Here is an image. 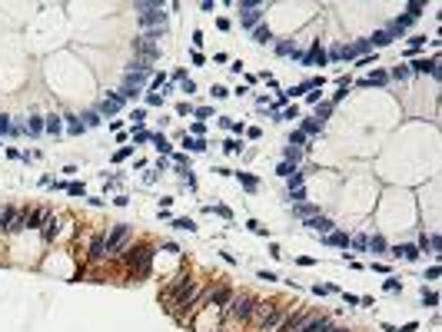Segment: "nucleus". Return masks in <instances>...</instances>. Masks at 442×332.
Instances as JSON below:
<instances>
[{"label": "nucleus", "mask_w": 442, "mask_h": 332, "mask_svg": "<svg viewBox=\"0 0 442 332\" xmlns=\"http://www.w3.org/2000/svg\"><path fill=\"white\" fill-rule=\"evenodd\" d=\"M163 302L170 309H183V306H196V282L189 276H177L170 286L163 289Z\"/></svg>", "instance_id": "f257e3e1"}, {"label": "nucleus", "mask_w": 442, "mask_h": 332, "mask_svg": "<svg viewBox=\"0 0 442 332\" xmlns=\"http://www.w3.org/2000/svg\"><path fill=\"white\" fill-rule=\"evenodd\" d=\"M256 296H249V292H243V296H236V299H229L226 302V319L229 322H249L253 319V309H256Z\"/></svg>", "instance_id": "f03ea898"}, {"label": "nucleus", "mask_w": 442, "mask_h": 332, "mask_svg": "<svg viewBox=\"0 0 442 332\" xmlns=\"http://www.w3.org/2000/svg\"><path fill=\"white\" fill-rule=\"evenodd\" d=\"M253 322H256L259 329H273L283 322V306L279 302H256V309H253Z\"/></svg>", "instance_id": "7ed1b4c3"}, {"label": "nucleus", "mask_w": 442, "mask_h": 332, "mask_svg": "<svg viewBox=\"0 0 442 332\" xmlns=\"http://www.w3.org/2000/svg\"><path fill=\"white\" fill-rule=\"evenodd\" d=\"M263 0H243L240 4V24L246 27V30H253V27L263 24Z\"/></svg>", "instance_id": "20e7f679"}, {"label": "nucleus", "mask_w": 442, "mask_h": 332, "mask_svg": "<svg viewBox=\"0 0 442 332\" xmlns=\"http://www.w3.org/2000/svg\"><path fill=\"white\" fill-rule=\"evenodd\" d=\"M157 56H160L157 40H150V37H137V40H133V60L150 63V67H153V60H157Z\"/></svg>", "instance_id": "39448f33"}, {"label": "nucleus", "mask_w": 442, "mask_h": 332, "mask_svg": "<svg viewBox=\"0 0 442 332\" xmlns=\"http://www.w3.org/2000/svg\"><path fill=\"white\" fill-rule=\"evenodd\" d=\"M150 259H153V249L150 246H137V249H126V263L137 269V276H146L150 272Z\"/></svg>", "instance_id": "423d86ee"}, {"label": "nucleus", "mask_w": 442, "mask_h": 332, "mask_svg": "<svg viewBox=\"0 0 442 332\" xmlns=\"http://www.w3.org/2000/svg\"><path fill=\"white\" fill-rule=\"evenodd\" d=\"M130 239V226L126 223H117L113 229H110V236H107V256H113V252H120V246Z\"/></svg>", "instance_id": "0eeeda50"}, {"label": "nucleus", "mask_w": 442, "mask_h": 332, "mask_svg": "<svg viewBox=\"0 0 442 332\" xmlns=\"http://www.w3.org/2000/svg\"><path fill=\"white\" fill-rule=\"evenodd\" d=\"M123 103H126V100H123L120 93H107V96L100 100V107H97V113H100V116H113V113L120 110Z\"/></svg>", "instance_id": "6e6552de"}, {"label": "nucleus", "mask_w": 442, "mask_h": 332, "mask_svg": "<svg viewBox=\"0 0 442 332\" xmlns=\"http://www.w3.org/2000/svg\"><path fill=\"white\" fill-rule=\"evenodd\" d=\"M229 299H233V292H229L226 286H216V289H206V296L200 299V306H203V302H213V306H226Z\"/></svg>", "instance_id": "1a4fd4ad"}, {"label": "nucleus", "mask_w": 442, "mask_h": 332, "mask_svg": "<svg viewBox=\"0 0 442 332\" xmlns=\"http://www.w3.org/2000/svg\"><path fill=\"white\" fill-rule=\"evenodd\" d=\"M369 50H373V44H369V40H356V44L342 47V60H356V56H366Z\"/></svg>", "instance_id": "9d476101"}, {"label": "nucleus", "mask_w": 442, "mask_h": 332, "mask_svg": "<svg viewBox=\"0 0 442 332\" xmlns=\"http://www.w3.org/2000/svg\"><path fill=\"white\" fill-rule=\"evenodd\" d=\"M100 259H107V236H93L90 243V263H100Z\"/></svg>", "instance_id": "9b49d317"}, {"label": "nucleus", "mask_w": 442, "mask_h": 332, "mask_svg": "<svg viewBox=\"0 0 442 332\" xmlns=\"http://www.w3.org/2000/svg\"><path fill=\"white\" fill-rule=\"evenodd\" d=\"M303 63H306V67H316V63L322 67V63H326V50H322V44H319V40H316V44L310 47V53L303 56Z\"/></svg>", "instance_id": "f8f14e48"}, {"label": "nucleus", "mask_w": 442, "mask_h": 332, "mask_svg": "<svg viewBox=\"0 0 442 332\" xmlns=\"http://www.w3.org/2000/svg\"><path fill=\"white\" fill-rule=\"evenodd\" d=\"M306 319H310V316H306V313H293V316H286V319L279 322V332H296V329L303 326Z\"/></svg>", "instance_id": "ddd939ff"}, {"label": "nucleus", "mask_w": 442, "mask_h": 332, "mask_svg": "<svg viewBox=\"0 0 442 332\" xmlns=\"http://www.w3.org/2000/svg\"><path fill=\"white\" fill-rule=\"evenodd\" d=\"M47 216H50V209H33V213H27V229H44Z\"/></svg>", "instance_id": "4468645a"}, {"label": "nucleus", "mask_w": 442, "mask_h": 332, "mask_svg": "<svg viewBox=\"0 0 442 332\" xmlns=\"http://www.w3.org/2000/svg\"><path fill=\"white\" fill-rule=\"evenodd\" d=\"M396 37H399V33H392L389 27H386V30H379V33H373V37H369V44H373V47H389Z\"/></svg>", "instance_id": "2eb2a0df"}, {"label": "nucleus", "mask_w": 442, "mask_h": 332, "mask_svg": "<svg viewBox=\"0 0 442 332\" xmlns=\"http://www.w3.org/2000/svg\"><path fill=\"white\" fill-rule=\"evenodd\" d=\"M24 229H27V213H24V209H17V213H13V220H10L7 236H17V232H24Z\"/></svg>", "instance_id": "dca6fc26"}, {"label": "nucleus", "mask_w": 442, "mask_h": 332, "mask_svg": "<svg viewBox=\"0 0 442 332\" xmlns=\"http://www.w3.org/2000/svg\"><path fill=\"white\" fill-rule=\"evenodd\" d=\"M306 226H310L313 232H326V236L333 232V223H329L326 216H313V220H306Z\"/></svg>", "instance_id": "f3484780"}, {"label": "nucleus", "mask_w": 442, "mask_h": 332, "mask_svg": "<svg viewBox=\"0 0 442 332\" xmlns=\"http://www.w3.org/2000/svg\"><path fill=\"white\" fill-rule=\"evenodd\" d=\"M386 87V83H389V73H382V70H376V73H369V76H362L359 80V87Z\"/></svg>", "instance_id": "a211bd4d"}, {"label": "nucleus", "mask_w": 442, "mask_h": 332, "mask_svg": "<svg viewBox=\"0 0 442 332\" xmlns=\"http://www.w3.org/2000/svg\"><path fill=\"white\" fill-rule=\"evenodd\" d=\"M326 326H329V322L322 319V316H313V319H306V322H303V326H299L296 332H322Z\"/></svg>", "instance_id": "6ab92c4d"}, {"label": "nucleus", "mask_w": 442, "mask_h": 332, "mask_svg": "<svg viewBox=\"0 0 442 332\" xmlns=\"http://www.w3.org/2000/svg\"><path fill=\"white\" fill-rule=\"evenodd\" d=\"M63 116H57V113H50V116H44V133H53V136H57V133L63 130V123H60Z\"/></svg>", "instance_id": "aec40b11"}, {"label": "nucleus", "mask_w": 442, "mask_h": 332, "mask_svg": "<svg viewBox=\"0 0 442 332\" xmlns=\"http://www.w3.org/2000/svg\"><path fill=\"white\" fill-rule=\"evenodd\" d=\"M253 40H256V44H273V30H270L266 24L253 27Z\"/></svg>", "instance_id": "412c9836"}, {"label": "nucleus", "mask_w": 442, "mask_h": 332, "mask_svg": "<svg viewBox=\"0 0 442 332\" xmlns=\"http://www.w3.org/2000/svg\"><path fill=\"white\" fill-rule=\"evenodd\" d=\"M80 123H83V130H93V126H100V123H103V116H100L97 110H87V113L80 116Z\"/></svg>", "instance_id": "4be33fe9"}, {"label": "nucleus", "mask_w": 442, "mask_h": 332, "mask_svg": "<svg viewBox=\"0 0 442 332\" xmlns=\"http://www.w3.org/2000/svg\"><path fill=\"white\" fill-rule=\"evenodd\" d=\"M329 116H333V103H329V100L326 103H316V116H313L316 123H326Z\"/></svg>", "instance_id": "5701e85b"}, {"label": "nucleus", "mask_w": 442, "mask_h": 332, "mask_svg": "<svg viewBox=\"0 0 442 332\" xmlns=\"http://www.w3.org/2000/svg\"><path fill=\"white\" fill-rule=\"evenodd\" d=\"M326 246H339V249H346V246H349V236H346V232H329V236H326Z\"/></svg>", "instance_id": "b1692460"}, {"label": "nucleus", "mask_w": 442, "mask_h": 332, "mask_svg": "<svg viewBox=\"0 0 442 332\" xmlns=\"http://www.w3.org/2000/svg\"><path fill=\"white\" fill-rule=\"evenodd\" d=\"M392 252H396V256H402L406 263H416V259H419V249H416V246H399V249H392Z\"/></svg>", "instance_id": "393cba45"}, {"label": "nucleus", "mask_w": 442, "mask_h": 332, "mask_svg": "<svg viewBox=\"0 0 442 332\" xmlns=\"http://www.w3.org/2000/svg\"><path fill=\"white\" fill-rule=\"evenodd\" d=\"M296 216H299V220H313V216H319V209H316L313 203H299V206H296Z\"/></svg>", "instance_id": "a878e982"}, {"label": "nucleus", "mask_w": 442, "mask_h": 332, "mask_svg": "<svg viewBox=\"0 0 442 332\" xmlns=\"http://www.w3.org/2000/svg\"><path fill=\"white\" fill-rule=\"evenodd\" d=\"M27 133H30V136H40V133H44V116H30L27 120Z\"/></svg>", "instance_id": "bb28decb"}, {"label": "nucleus", "mask_w": 442, "mask_h": 332, "mask_svg": "<svg viewBox=\"0 0 442 332\" xmlns=\"http://www.w3.org/2000/svg\"><path fill=\"white\" fill-rule=\"evenodd\" d=\"M283 160H286V163H293V166H296L299 160H303V150H299V146H286V150H283Z\"/></svg>", "instance_id": "cd10ccee"}, {"label": "nucleus", "mask_w": 442, "mask_h": 332, "mask_svg": "<svg viewBox=\"0 0 442 332\" xmlns=\"http://www.w3.org/2000/svg\"><path fill=\"white\" fill-rule=\"evenodd\" d=\"M13 213H17V209L13 206H0V229H10V220H13Z\"/></svg>", "instance_id": "c85d7f7f"}, {"label": "nucleus", "mask_w": 442, "mask_h": 332, "mask_svg": "<svg viewBox=\"0 0 442 332\" xmlns=\"http://www.w3.org/2000/svg\"><path fill=\"white\" fill-rule=\"evenodd\" d=\"M293 50H296V40H276V53L279 56H290Z\"/></svg>", "instance_id": "c756f323"}, {"label": "nucleus", "mask_w": 442, "mask_h": 332, "mask_svg": "<svg viewBox=\"0 0 442 332\" xmlns=\"http://www.w3.org/2000/svg\"><path fill=\"white\" fill-rule=\"evenodd\" d=\"M40 232H44V239H53V236H57V220L47 216V223H44V229H40Z\"/></svg>", "instance_id": "7c9ffc66"}, {"label": "nucleus", "mask_w": 442, "mask_h": 332, "mask_svg": "<svg viewBox=\"0 0 442 332\" xmlns=\"http://www.w3.org/2000/svg\"><path fill=\"white\" fill-rule=\"evenodd\" d=\"M303 133H306V136H316V133H322V123H316V120H303Z\"/></svg>", "instance_id": "2f4dec72"}, {"label": "nucleus", "mask_w": 442, "mask_h": 332, "mask_svg": "<svg viewBox=\"0 0 442 332\" xmlns=\"http://www.w3.org/2000/svg\"><path fill=\"white\" fill-rule=\"evenodd\" d=\"M183 146H186V150H196V153L206 150V143H203V140H196V136H183Z\"/></svg>", "instance_id": "473e14b6"}, {"label": "nucleus", "mask_w": 442, "mask_h": 332, "mask_svg": "<svg viewBox=\"0 0 442 332\" xmlns=\"http://www.w3.org/2000/svg\"><path fill=\"white\" fill-rule=\"evenodd\" d=\"M306 140H310V136H306L303 130H293V133H290V146H303Z\"/></svg>", "instance_id": "72a5a7b5"}, {"label": "nucleus", "mask_w": 442, "mask_h": 332, "mask_svg": "<svg viewBox=\"0 0 442 332\" xmlns=\"http://www.w3.org/2000/svg\"><path fill=\"white\" fill-rule=\"evenodd\" d=\"M406 13H409L412 20H419V17H422V4H419V0H412V4L406 7Z\"/></svg>", "instance_id": "f704fd0d"}, {"label": "nucleus", "mask_w": 442, "mask_h": 332, "mask_svg": "<svg viewBox=\"0 0 442 332\" xmlns=\"http://www.w3.org/2000/svg\"><path fill=\"white\" fill-rule=\"evenodd\" d=\"M0 136H13V123H10V116H0Z\"/></svg>", "instance_id": "c9c22d12"}, {"label": "nucleus", "mask_w": 442, "mask_h": 332, "mask_svg": "<svg viewBox=\"0 0 442 332\" xmlns=\"http://www.w3.org/2000/svg\"><path fill=\"white\" fill-rule=\"evenodd\" d=\"M349 246H356L359 252H366V249H369V239H366V236H353V239H349Z\"/></svg>", "instance_id": "e433bc0d"}, {"label": "nucleus", "mask_w": 442, "mask_h": 332, "mask_svg": "<svg viewBox=\"0 0 442 332\" xmlns=\"http://www.w3.org/2000/svg\"><path fill=\"white\" fill-rule=\"evenodd\" d=\"M276 173L283 176V180H290V176L296 173V166H293V163H286V160H283V163H279V169H276Z\"/></svg>", "instance_id": "4c0bfd02"}, {"label": "nucleus", "mask_w": 442, "mask_h": 332, "mask_svg": "<svg viewBox=\"0 0 442 332\" xmlns=\"http://www.w3.org/2000/svg\"><path fill=\"white\" fill-rule=\"evenodd\" d=\"M290 200H293V203H296V206H299V203H306V189H303V186H296V189H290Z\"/></svg>", "instance_id": "58836bf2"}, {"label": "nucleus", "mask_w": 442, "mask_h": 332, "mask_svg": "<svg viewBox=\"0 0 442 332\" xmlns=\"http://www.w3.org/2000/svg\"><path fill=\"white\" fill-rule=\"evenodd\" d=\"M67 120H70V123H67V133H73V136H76V133H83V123H80L76 116H67Z\"/></svg>", "instance_id": "ea45409f"}, {"label": "nucleus", "mask_w": 442, "mask_h": 332, "mask_svg": "<svg viewBox=\"0 0 442 332\" xmlns=\"http://www.w3.org/2000/svg\"><path fill=\"white\" fill-rule=\"evenodd\" d=\"M173 226H177V229H186V232H193V229H196L193 220H186V216H183V220H173Z\"/></svg>", "instance_id": "a19ab883"}, {"label": "nucleus", "mask_w": 442, "mask_h": 332, "mask_svg": "<svg viewBox=\"0 0 442 332\" xmlns=\"http://www.w3.org/2000/svg\"><path fill=\"white\" fill-rule=\"evenodd\" d=\"M422 306H439V296H436V292H426V289H422Z\"/></svg>", "instance_id": "79ce46f5"}, {"label": "nucleus", "mask_w": 442, "mask_h": 332, "mask_svg": "<svg viewBox=\"0 0 442 332\" xmlns=\"http://www.w3.org/2000/svg\"><path fill=\"white\" fill-rule=\"evenodd\" d=\"M236 176H240V183H243V186H246V189H256V180H253L249 173H236Z\"/></svg>", "instance_id": "37998d69"}, {"label": "nucleus", "mask_w": 442, "mask_h": 332, "mask_svg": "<svg viewBox=\"0 0 442 332\" xmlns=\"http://www.w3.org/2000/svg\"><path fill=\"white\" fill-rule=\"evenodd\" d=\"M389 76H392V80H406V76H409V67H396Z\"/></svg>", "instance_id": "c03bdc74"}, {"label": "nucleus", "mask_w": 442, "mask_h": 332, "mask_svg": "<svg viewBox=\"0 0 442 332\" xmlns=\"http://www.w3.org/2000/svg\"><path fill=\"white\" fill-rule=\"evenodd\" d=\"M150 140H153V143H157V150H160V153H170V143H166L163 136H150Z\"/></svg>", "instance_id": "a18cd8bd"}, {"label": "nucleus", "mask_w": 442, "mask_h": 332, "mask_svg": "<svg viewBox=\"0 0 442 332\" xmlns=\"http://www.w3.org/2000/svg\"><path fill=\"white\" fill-rule=\"evenodd\" d=\"M382 289H386V292H399L402 286H399V279H386V282H382Z\"/></svg>", "instance_id": "49530a36"}, {"label": "nucleus", "mask_w": 442, "mask_h": 332, "mask_svg": "<svg viewBox=\"0 0 442 332\" xmlns=\"http://www.w3.org/2000/svg\"><path fill=\"white\" fill-rule=\"evenodd\" d=\"M369 249L382 252V249H386V239H382V236H373V243H369Z\"/></svg>", "instance_id": "de8ad7c7"}, {"label": "nucleus", "mask_w": 442, "mask_h": 332, "mask_svg": "<svg viewBox=\"0 0 442 332\" xmlns=\"http://www.w3.org/2000/svg\"><path fill=\"white\" fill-rule=\"evenodd\" d=\"M146 103H150V107H160V103H163V93H146Z\"/></svg>", "instance_id": "09e8293b"}, {"label": "nucleus", "mask_w": 442, "mask_h": 332, "mask_svg": "<svg viewBox=\"0 0 442 332\" xmlns=\"http://www.w3.org/2000/svg\"><path fill=\"white\" fill-rule=\"evenodd\" d=\"M213 96H216V100H226L229 90H226V87H213Z\"/></svg>", "instance_id": "8fccbe9b"}, {"label": "nucleus", "mask_w": 442, "mask_h": 332, "mask_svg": "<svg viewBox=\"0 0 442 332\" xmlns=\"http://www.w3.org/2000/svg\"><path fill=\"white\" fill-rule=\"evenodd\" d=\"M279 120H299V113H296V107H290L286 113H279Z\"/></svg>", "instance_id": "3c124183"}, {"label": "nucleus", "mask_w": 442, "mask_h": 332, "mask_svg": "<svg viewBox=\"0 0 442 332\" xmlns=\"http://www.w3.org/2000/svg\"><path fill=\"white\" fill-rule=\"evenodd\" d=\"M223 150H226V153H236V150H240V143H236V140H226V143H223Z\"/></svg>", "instance_id": "603ef678"}, {"label": "nucleus", "mask_w": 442, "mask_h": 332, "mask_svg": "<svg viewBox=\"0 0 442 332\" xmlns=\"http://www.w3.org/2000/svg\"><path fill=\"white\" fill-rule=\"evenodd\" d=\"M126 157H130V146H123V150H117V153H113L117 163H120V160H126Z\"/></svg>", "instance_id": "864d4df0"}, {"label": "nucleus", "mask_w": 442, "mask_h": 332, "mask_svg": "<svg viewBox=\"0 0 442 332\" xmlns=\"http://www.w3.org/2000/svg\"><path fill=\"white\" fill-rule=\"evenodd\" d=\"M180 83H183V93H193V90H196V83L189 80V76H186V80H180Z\"/></svg>", "instance_id": "5fc2aeb1"}, {"label": "nucleus", "mask_w": 442, "mask_h": 332, "mask_svg": "<svg viewBox=\"0 0 442 332\" xmlns=\"http://www.w3.org/2000/svg\"><path fill=\"white\" fill-rule=\"evenodd\" d=\"M67 189H70V193H73V196H83V186H80V183H70Z\"/></svg>", "instance_id": "6e6d98bb"}]
</instances>
